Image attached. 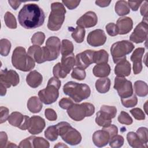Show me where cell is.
Listing matches in <instances>:
<instances>
[{"label":"cell","instance_id":"obj_48","mask_svg":"<svg viewBox=\"0 0 148 148\" xmlns=\"http://www.w3.org/2000/svg\"><path fill=\"white\" fill-rule=\"evenodd\" d=\"M74 103L73 101L68 98H62L58 103V105L60 108H61L63 109H69Z\"/></svg>","mask_w":148,"mask_h":148},{"label":"cell","instance_id":"obj_36","mask_svg":"<svg viewBox=\"0 0 148 148\" xmlns=\"http://www.w3.org/2000/svg\"><path fill=\"white\" fill-rule=\"evenodd\" d=\"M4 21L6 25L10 29L17 28V21L14 16L9 12H6L4 16Z\"/></svg>","mask_w":148,"mask_h":148},{"label":"cell","instance_id":"obj_32","mask_svg":"<svg viewBox=\"0 0 148 148\" xmlns=\"http://www.w3.org/2000/svg\"><path fill=\"white\" fill-rule=\"evenodd\" d=\"M108 60L109 54L106 50L101 49L98 51H94L93 56L94 63L97 64L108 63Z\"/></svg>","mask_w":148,"mask_h":148},{"label":"cell","instance_id":"obj_3","mask_svg":"<svg viewBox=\"0 0 148 148\" xmlns=\"http://www.w3.org/2000/svg\"><path fill=\"white\" fill-rule=\"evenodd\" d=\"M13 66L21 71L28 72L35 66L34 60L27 54L25 49L21 46L15 48L12 56Z\"/></svg>","mask_w":148,"mask_h":148},{"label":"cell","instance_id":"obj_20","mask_svg":"<svg viewBox=\"0 0 148 148\" xmlns=\"http://www.w3.org/2000/svg\"><path fill=\"white\" fill-rule=\"evenodd\" d=\"M145 49L143 47H138L136 49L131 56V60L133 62V72L135 75L141 72L143 66L142 58L145 53Z\"/></svg>","mask_w":148,"mask_h":148},{"label":"cell","instance_id":"obj_54","mask_svg":"<svg viewBox=\"0 0 148 148\" xmlns=\"http://www.w3.org/2000/svg\"><path fill=\"white\" fill-rule=\"evenodd\" d=\"M8 136L5 132L1 131L0 132V147H6L8 144Z\"/></svg>","mask_w":148,"mask_h":148},{"label":"cell","instance_id":"obj_4","mask_svg":"<svg viewBox=\"0 0 148 148\" xmlns=\"http://www.w3.org/2000/svg\"><path fill=\"white\" fill-rule=\"evenodd\" d=\"M61 81L56 77H51L45 88L38 92V97L40 101L46 105H50L56 102L59 97V89Z\"/></svg>","mask_w":148,"mask_h":148},{"label":"cell","instance_id":"obj_45","mask_svg":"<svg viewBox=\"0 0 148 148\" xmlns=\"http://www.w3.org/2000/svg\"><path fill=\"white\" fill-rule=\"evenodd\" d=\"M53 74L54 77L57 78H65L68 75L62 69L60 62H58L54 66L53 68Z\"/></svg>","mask_w":148,"mask_h":148},{"label":"cell","instance_id":"obj_61","mask_svg":"<svg viewBox=\"0 0 148 148\" xmlns=\"http://www.w3.org/2000/svg\"><path fill=\"white\" fill-rule=\"evenodd\" d=\"M62 144H63L62 143H58V144H57V145H55L54 147H61V146H62V147H67L66 145H62Z\"/></svg>","mask_w":148,"mask_h":148},{"label":"cell","instance_id":"obj_29","mask_svg":"<svg viewBox=\"0 0 148 148\" xmlns=\"http://www.w3.org/2000/svg\"><path fill=\"white\" fill-rule=\"evenodd\" d=\"M114 10L117 15L123 16L127 15L130 12V8L126 1H117L116 2Z\"/></svg>","mask_w":148,"mask_h":148},{"label":"cell","instance_id":"obj_19","mask_svg":"<svg viewBox=\"0 0 148 148\" xmlns=\"http://www.w3.org/2000/svg\"><path fill=\"white\" fill-rule=\"evenodd\" d=\"M27 54L38 64H42L47 61L44 46L40 47L38 45L31 46L28 48Z\"/></svg>","mask_w":148,"mask_h":148},{"label":"cell","instance_id":"obj_49","mask_svg":"<svg viewBox=\"0 0 148 148\" xmlns=\"http://www.w3.org/2000/svg\"><path fill=\"white\" fill-rule=\"evenodd\" d=\"M35 136H31L28 138L24 139V140H21L18 145L19 147H34L33 145V141L34 139Z\"/></svg>","mask_w":148,"mask_h":148},{"label":"cell","instance_id":"obj_46","mask_svg":"<svg viewBox=\"0 0 148 148\" xmlns=\"http://www.w3.org/2000/svg\"><path fill=\"white\" fill-rule=\"evenodd\" d=\"M130 113L136 120H142L145 119V114L143 111L139 108H135L131 109Z\"/></svg>","mask_w":148,"mask_h":148},{"label":"cell","instance_id":"obj_35","mask_svg":"<svg viewBox=\"0 0 148 148\" xmlns=\"http://www.w3.org/2000/svg\"><path fill=\"white\" fill-rule=\"evenodd\" d=\"M58 135V130L56 125L48 127L45 131V136L50 141L57 140Z\"/></svg>","mask_w":148,"mask_h":148},{"label":"cell","instance_id":"obj_41","mask_svg":"<svg viewBox=\"0 0 148 148\" xmlns=\"http://www.w3.org/2000/svg\"><path fill=\"white\" fill-rule=\"evenodd\" d=\"M118 121L120 123L125 125H131L133 123L132 117L128 113L124 111H121L118 116Z\"/></svg>","mask_w":148,"mask_h":148},{"label":"cell","instance_id":"obj_56","mask_svg":"<svg viewBox=\"0 0 148 148\" xmlns=\"http://www.w3.org/2000/svg\"><path fill=\"white\" fill-rule=\"evenodd\" d=\"M140 14L144 19H147V2L145 1L140 8Z\"/></svg>","mask_w":148,"mask_h":148},{"label":"cell","instance_id":"obj_57","mask_svg":"<svg viewBox=\"0 0 148 148\" xmlns=\"http://www.w3.org/2000/svg\"><path fill=\"white\" fill-rule=\"evenodd\" d=\"M95 4L98 6H99V7H101V8H105V7H106V6H108L109 5V4L110 3L111 1H105V0H98V1H96L95 2Z\"/></svg>","mask_w":148,"mask_h":148},{"label":"cell","instance_id":"obj_25","mask_svg":"<svg viewBox=\"0 0 148 148\" xmlns=\"http://www.w3.org/2000/svg\"><path fill=\"white\" fill-rule=\"evenodd\" d=\"M76 64V60L74 54L72 53L69 55L63 56L61 57V65L64 71L68 74Z\"/></svg>","mask_w":148,"mask_h":148},{"label":"cell","instance_id":"obj_58","mask_svg":"<svg viewBox=\"0 0 148 148\" xmlns=\"http://www.w3.org/2000/svg\"><path fill=\"white\" fill-rule=\"evenodd\" d=\"M8 2L14 10H17V8L20 6V4L22 3L21 1H8Z\"/></svg>","mask_w":148,"mask_h":148},{"label":"cell","instance_id":"obj_37","mask_svg":"<svg viewBox=\"0 0 148 148\" xmlns=\"http://www.w3.org/2000/svg\"><path fill=\"white\" fill-rule=\"evenodd\" d=\"M11 49V43L7 39L0 40V54L2 56H7Z\"/></svg>","mask_w":148,"mask_h":148},{"label":"cell","instance_id":"obj_5","mask_svg":"<svg viewBox=\"0 0 148 148\" xmlns=\"http://www.w3.org/2000/svg\"><path fill=\"white\" fill-rule=\"evenodd\" d=\"M65 13L66 9L62 3L58 2L52 3L47 23L49 29L53 31H58L65 20Z\"/></svg>","mask_w":148,"mask_h":148},{"label":"cell","instance_id":"obj_14","mask_svg":"<svg viewBox=\"0 0 148 148\" xmlns=\"http://www.w3.org/2000/svg\"><path fill=\"white\" fill-rule=\"evenodd\" d=\"M29 118L28 116L23 115L18 112H14L9 115L8 120L12 126L18 127L22 130H27Z\"/></svg>","mask_w":148,"mask_h":148},{"label":"cell","instance_id":"obj_27","mask_svg":"<svg viewBox=\"0 0 148 148\" xmlns=\"http://www.w3.org/2000/svg\"><path fill=\"white\" fill-rule=\"evenodd\" d=\"M42 102L36 96L30 97L27 102L28 109L33 113H39L42 109Z\"/></svg>","mask_w":148,"mask_h":148},{"label":"cell","instance_id":"obj_7","mask_svg":"<svg viewBox=\"0 0 148 148\" xmlns=\"http://www.w3.org/2000/svg\"><path fill=\"white\" fill-rule=\"evenodd\" d=\"M94 112V106L88 102H84L80 104L74 103L67 110L68 116L76 121H81L86 117H90L92 116Z\"/></svg>","mask_w":148,"mask_h":148},{"label":"cell","instance_id":"obj_42","mask_svg":"<svg viewBox=\"0 0 148 148\" xmlns=\"http://www.w3.org/2000/svg\"><path fill=\"white\" fill-rule=\"evenodd\" d=\"M45 39V35L43 32L39 31L37 32L36 33H35L31 40V42L32 44H34V45H42Z\"/></svg>","mask_w":148,"mask_h":148},{"label":"cell","instance_id":"obj_16","mask_svg":"<svg viewBox=\"0 0 148 148\" xmlns=\"http://www.w3.org/2000/svg\"><path fill=\"white\" fill-rule=\"evenodd\" d=\"M94 50H86L76 56V64L77 67L83 69H86L94 63L93 56Z\"/></svg>","mask_w":148,"mask_h":148},{"label":"cell","instance_id":"obj_23","mask_svg":"<svg viewBox=\"0 0 148 148\" xmlns=\"http://www.w3.org/2000/svg\"><path fill=\"white\" fill-rule=\"evenodd\" d=\"M131 70V66L130 63L126 59H124L116 64L114 71L117 76L125 77L130 75Z\"/></svg>","mask_w":148,"mask_h":148},{"label":"cell","instance_id":"obj_60","mask_svg":"<svg viewBox=\"0 0 148 148\" xmlns=\"http://www.w3.org/2000/svg\"><path fill=\"white\" fill-rule=\"evenodd\" d=\"M17 147V146L14 145L13 143L8 142L7 145H6V147Z\"/></svg>","mask_w":148,"mask_h":148},{"label":"cell","instance_id":"obj_22","mask_svg":"<svg viewBox=\"0 0 148 148\" xmlns=\"http://www.w3.org/2000/svg\"><path fill=\"white\" fill-rule=\"evenodd\" d=\"M119 34L125 35L130 32L133 28V21L129 17H120L116 22Z\"/></svg>","mask_w":148,"mask_h":148},{"label":"cell","instance_id":"obj_18","mask_svg":"<svg viewBox=\"0 0 148 148\" xmlns=\"http://www.w3.org/2000/svg\"><path fill=\"white\" fill-rule=\"evenodd\" d=\"M98 22V17L92 11H88L76 21V24L83 28L94 27Z\"/></svg>","mask_w":148,"mask_h":148},{"label":"cell","instance_id":"obj_8","mask_svg":"<svg viewBox=\"0 0 148 148\" xmlns=\"http://www.w3.org/2000/svg\"><path fill=\"white\" fill-rule=\"evenodd\" d=\"M134 44L127 40L118 41L113 43L110 48V53L114 63L126 59V55L130 54L134 50Z\"/></svg>","mask_w":148,"mask_h":148},{"label":"cell","instance_id":"obj_28","mask_svg":"<svg viewBox=\"0 0 148 148\" xmlns=\"http://www.w3.org/2000/svg\"><path fill=\"white\" fill-rule=\"evenodd\" d=\"M110 84V80L108 77H102L96 81L95 88L98 92L104 94L109 91Z\"/></svg>","mask_w":148,"mask_h":148},{"label":"cell","instance_id":"obj_21","mask_svg":"<svg viewBox=\"0 0 148 148\" xmlns=\"http://www.w3.org/2000/svg\"><path fill=\"white\" fill-rule=\"evenodd\" d=\"M110 139L109 134L103 128L101 130L96 131L92 135V142L98 147L106 146L109 143Z\"/></svg>","mask_w":148,"mask_h":148},{"label":"cell","instance_id":"obj_31","mask_svg":"<svg viewBox=\"0 0 148 148\" xmlns=\"http://www.w3.org/2000/svg\"><path fill=\"white\" fill-rule=\"evenodd\" d=\"M127 139L130 146L134 148H143L145 146L143 145L136 133L129 132L127 135Z\"/></svg>","mask_w":148,"mask_h":148},{"label":"cell","instance_id":"obj_43","mask_svg":"<svg viewBox=\"0 0 148 148\" xmlns=\"http://www.w3.org/2000/svg\"><path fill=\"white\" fill-rule=\"evenodd\" d=\"M72 69L73 70L71 73V77L72 78L78 80H83L85 79L86 76V73L84 69H81L78 67L73 68Z\"/></svg>","mask_w":148,"mask_h":148},{"label":"cell","instance_id":"obj_11","mask_svg":"<svg viewBox=\"0 0 148 148\" xmlns=\"http://www.w3.org/2000/svg\"><path fill=\"white\" fill-rule=\"evenodd\" d=\"M61 46L60 39L57 36H51L46 40L45 49L48 61L55 60L58 58L60 53Z\"/></svg>","mask_w":148,"mask_h":148},{"label":"cell","instance_id":"obj_34","mask_svg":"<svg viewBox=\"0 0 148 148\" xmlns=\"http://www.w3.org/2000/svg\"><path fill=\"white\" fill-rule=\"evenodd\" d=\"M73 45L71 41L68 39H63L62 40L60 49L62 56L69 55L73 53Z\"/></svg>","mask_w":148,"mask_h":148},{"label":"cell","instance_id":"obj_50","mask_svg":"<svg viewBox=\"0 0 148 148\" xmlns=\"http://www.w3.org/2000/svg\"><path fill=\"white\" fill-rule=\"evenodd\" d=\"M46 118L49 121H55L57 119V115L54 110L51 108H47L45 110Z\"/></svg>","mask_w":148,"mask_h":148},{"label":"cell","instance_id":"obj_26","mask_svg":"<svg viewBox=\"0 0 148 148\" xmlns=\"http://www.w3.org/2000/svg\"><path fill=\"white\" fill-rule=\"evenodd\" d=\"M110 67L108 63L95 65L92 69L94 75L98 77H106L110 73Z\"/></svg>","mask_w":148,"mask_h":148},{"label":"cell","instance_id":"obj_12","mask_svg":"<svg viewBox=\"0 0 148 148\" xmlns=\"http://www.w3.org/2000/svg\"><path fill=\"white\" fill-rule=\"evenodd\" d=\"M148 33L147 19H143L135 28L130 36V40L135 43H140L147 39Z\"/></svg>","mask_w":148,"mask_h":148},{"label":"cell","instance_id":"obj_2","mask_svg":"<svg viewBox=\"0 0 148 148\" xmlns=\"http://www.w3.org/2000/svg\"><path fill=\"white\" fill-rule=\"evenodd\" d=\"M63 91L75 102H80L87 99L91 94L90 88L87 84L73 81L68 82L64 84Z\"/></svg>","mask_w":148,"mask_h":148},{"label":"cell","instance_id":"obj_38","mask_svg":"<svg viewBox=\"0 0 148 148\" xmlns=\"http://www.w3.org/2000/svg\"><path fill=\"white\" fill-rule=\"evenodd\" d=\"M136 133L143 145L145 146V148H147L148 141L147 128L146 127H140L137 130Z\"/></svg>","mask_w":148,"mask_h":148},{"label":"cell","instance_id":"obj_6","mask_svg":"<svg viewBox=\"0 0 148 148\" xmlns=\"http://www.w3.org/2000/svg\"><path fill=\"white\" fill-rule=\"evenodd\" d=\"M56 125L58 128L59 135L66 143L71 146H75L81 142L82 135L80 133L73 128L69 123L62 121L57 124Z\"/></svg>","mask_w":148,"mask_h":148},{"label":"cell","instance_id":"obj_39","mask_svg":"<svg viewBox=\"0 0 148 148\" xmlns=\"http://www.w3.org/2000/svg\"><path fill=\"white\" fill-rule=\"evenodd\" d=\"M122 105L125 108H132L138 103V98L135 94L126 98H121Z\"/></svg>","mask_w":148,"mask_h":148},{"label":"cell","instance_id":"obj_24","mask_svg":"<svg viewBox=\"0 0 148 148\" xmlns=\"http://www.w3.org/2000/svg\"><path fill=\"white\" fill-rule=\"evenodd\" d=\"M43 81L42 75L37 71H32L26 77V82L28 86L32 88H37Z\"/></svg>","mask_w":148,"mask_h":148},{"label":"cell","instance_id":"obj_30","mask_svg":"<svg viewBox=\"0 0 148 148\" xmlns=\"http://www.w3.org/2000/svg\"><path fill=\"white\" fill-rule=\"evenodd\" d=\"M134 88L135 92L138 96L144 97L147 95L148 86L146 82L142 80H137L134 83Z\"/></svg>","mask_w":148,"mask_h":148},{"label":"cell","instance_id":"obj_9","mask_svg":"<svg viewBox=\"0 0 148 148\" xmlns=\"http://www.w3.org/2000/svg\"><path fill=\"white\" fill-rule=\"evenodd\" d=\"M117 113L115 106L102 105L96 114L95 123L100 127H106L112 123V119L114 118Z\"/></svg>","mask_w":148,"mask_h":148},{"label":"cell","instance_id":"obj_47","mask_svg":"<svg viewBox=\"0 0 148 148\" xmlns=\"http://www.w3.org/2000/svg\"><path fill=\"white\" fill-rule=\"evenodd\" d=\"M105 28L108 34L111 36H114L119 34V31L116 24L113 23H110L106 25Z\"/></svg>","mask_w":148,"mask_h":148},{"label":"cell","instance_id":"obj_44","mask_svg":"<svg viewBox=\"0 0 148 148\" xmlns=\"http://www.w3.org/2000/svg\"><path fill=\"white\" fill-rule=\"evenodd\" d=\"M33 145L34 148H48L50 147L49 142L42 137H35Z\"/></svg>","mask_w":148,"mask_h":148},{"label":"cell","instance_id":"obj_15","mask_svg":"<svg viewBox=\"0 0 148 148\" xmlns=\"http://www.w3.org/2000/svg\"><path fill=\"white\" fill-rule=\"evenodd\" d=\"M106 36L103 30L97 29L91 31L87 35V42L88 45L93 47L103 45L106 41Z\"/></svg>","mask_w":148,"mask_h":148},{"label":"cell","instance_id":"obj_13","mask_svg":"<svg viewBox=\"0 0 148 148\" xmlns=\"http://www.w3.org/2000/svg\"><path fill=\"white\" fill-rule=\"evenodd\" d=\"M20 82L18 73L14 70L5 69L1 71L0 83L2 84L7 88L11 86H16Z\"/></svg>","mask_w":148,"mask_h":148},{"label":"cell","instance_id":"obj_55","mask_svg":"<svg viewBox=\"0 0 148 148\" xmlns=\"http://www.w3.org/2000/svg\"><path fill=\"white\" fill-rule=\"evenodd\" d=\"M128 6L133 11H137L139 9L140 5L143 2V1H128Z\"/></svg>","mask_w":148,"mask_h":148},{"label":"cell","instance_id":"obj_52","mask_svg":"<svg viewBox=\"0 0 148 148\" xmlns=\"http://www.w3.org/2000/svg\"><path fill=\"white\" fill-rule=\"evenodd\" d=\"M9 109L8 108L4 107V106H1V111H0V123L2 124L4 122H5L9 118Z\"/></svg>","mask_w":148,"mask_h":148},{"label":"cell","instance_id":"obj_17","mask_svg":"<svg viewBox=\"0 0 148 148\" xmlns=\"http://www.w3.org/2000/svg\"><path fill=\"white\" fill-rule=\"evenodd\" d=\"M46 125L45 120L39 116H33L29 118L27 130L32 135L39 134L42 132Z\"/></svg>","mask_w":148,"mask_h":148},{"label":"cell","instance_id":"obj_10","mask_svg":"<svg viewBox=\"0 0 148 148\" xmlns=\"http://www.w3.org/2000/svg\"><path fill=\"white\" fill-rule=\"evenodd\" d=\"M113 87L117 90V92L121 98H126L133 94L132 83L125 77H116Z\"/></svg>","mask_w":148,"mask_h":148},{"label":"cell","instance_id":"obj_33","mask_svg":"<svg viewBox=\"0 0 148 148\" xmlns=\"http://www.w3.org/2000/svg\"><path fill=\"white\" fill-rule=\"evenodd\" d=\"M71 29L72 30L71 36L74 40L78 43L83 42L86 34V31L84 28L77 25V27L75 29L71 28Z\"/></svg>","mask_w":148,"mask_h":148},{"label":"cell","instance_id":"obj_40","mask_svg":"<svg viewBox=\"0 0 148 148\" xmlns=\"http://www.w3.org/2000/svg\"><path fill=\"white\" fill-rule=\"evenodd\" d=\"M124 138L120 135H116L111 138L109 142V146L113 148H119L121 147L124 144Z\"/></svg>","mask_w":148,"mask_h":148},{"label":"cell","instance_id":"obj_59","mask_svg":"<svg viewBox=\"0 0 148 148\" xmlns=\"http://www.w3.org/2000/svg\"><path fill=\"white\" fill-rule=\"evenodd\" d=\"M0 85H1V86H0V87H1V92H0L1 96H4L6 95L7 88L1 83H0Z\"/></svg>","mask_w":148,"mask_h":148},{"label":"cell","instance_id":"obj_53","mask_svg":"<svg viewBox=\"0 0 148 148\" xmlns=\"http://www.w3.org/2000/svg\"><path fill=\"white\" fill-rule=\"evenodd\" d=\"M103 129L106 130L110 135V139L113 136L116 135L118 134V128L114 124H110L109 126L106 127H103Z\"/></svg>","mask_w":148,"mask_h":148},{"label":"cell","instance_id":"obj_51","mask_svg":"<svg viewBox=\"0 0 148 148\" xmlns=\"http://www.w3.org/2000/svg\"><path fill=\"white\" fill-rule=\"evenodd\" d=\"M80 1L77 0H69V1H62V3L65 5L69 10H73L76 8Z\"/></svg>","mask_w":148,"mask_h":148},{"label":"cell","instance_id":"obj_1","mask_svg":"<svg viewBox=\"0 0 148 148\" xmlns=\"http://www.w3.org/2000/svg\"><path fill=\"white\" fill-rule=\"evenodd\" d=\"M45 20L43 10L35 3L24 5L18 14V23L26 29H34L40 27L43 24Z\"/></svg>","mask_w":148,"mask_h":148}]
</instances>
